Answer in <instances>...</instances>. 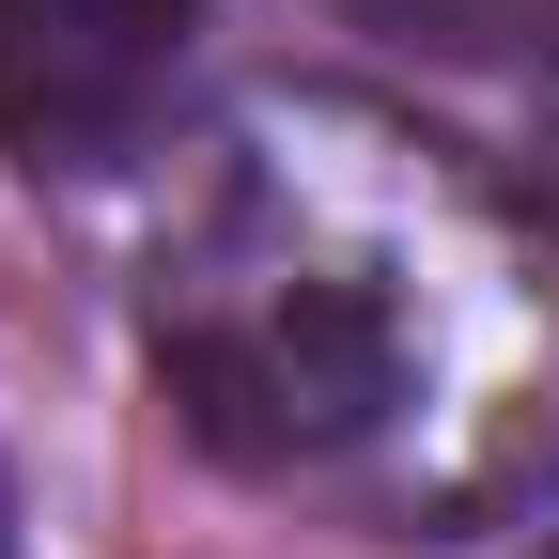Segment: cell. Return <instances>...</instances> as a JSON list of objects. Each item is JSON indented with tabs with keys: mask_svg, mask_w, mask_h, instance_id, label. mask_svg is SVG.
Masks as SVG:
<instances>
[{
	"mask_svg": "<svg viewBox=\"0 0 559 559\" xmlns=\"http://www.w3.org/2000/svg\"><path fill=\"white\" fill-rule=\"evenodd\" d=\"M451 187L404 140H264L156 249V389L234 481H342L451 389Z\"/></svg>",
	"mask_w": 559,
	"mask_h": 559,
	"instance_id": "1",
	"label": "cell"
},
{
	"mask_svg": "<svg viewBox=\"0 0 559 559\" xmlns=\"http://www.w3.org/2000/svg\"><path fill=\"white\" fill-rule=\"evenodd\" d=\"M202 94V0H0V156L32 187H109L171 156Z\"/></svg>",
	"mask_w": 559,
	"mask_h": 559,
	"instance_id": "2",
	"label": "cell"
},
{
	"mask_svg": "<svg viewBox=\"0 0 559 559\" xmlns=\"http://www.w3.org/2000/svg\"><path fill=\"white\" fill-rule=\"evenodd\" d=\"M373 32H404V47H513L544 0H358Z\"/></svg>",
	"mask_w": 559,
	"mask_h": 559,
	"instance_id": "3",
	"label": "cell"
},
{
	"mask_svg": "<svg viewBox=\"0 0 559 559\" xmlns=\"http://www.w3.org/2000/svg\"><path fill=\"white\" fill-rule=\"evenodd\" d=\"M544 218H559V109H544Z\"/></svg>",
	"mask_w": 559,
	"mask_h": 559,
	"instance_id": "4",
	"label": "cell"
},
{
	"mask_svg": "<svg viewBox=\"0 0 559 559\" xmlns=\"http://www.w3.org/2000/svg\"><path fill=\"white\" fill-rule=\"evenodd\" d=\"M0 559H16V544H0Z\"/></svg>",
	"mask_w": 559,
	"mask_h": 559,
	"instance_id": "5",
	"label": "cell"
}]
</instances>
